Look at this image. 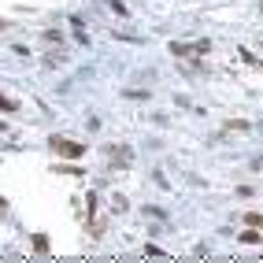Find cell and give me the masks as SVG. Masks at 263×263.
Here are the masks:
<instances>
[{
    "label": "cell",
    "mask_w": 263,
    "mask_h": 263,
    "mask_svg": "<svg viewBox=\"0 0 263 263\" xmlns=\"http://www.w3.org/2000/svg\"><path fill=\"white\" fill-rule=\"evenodd\" d=\"M49 145H52V152L63 156V159H78L82 152H86V145H82V141H71V137H52Z\"/></svg>",
    "instance_id": "cell-1"
},
{
    "label": "cell",
    "mask_w": 263,
    "mask_h": 263,
    "mask_svg": "<svg viewBox=\"0 0 263 263\" xmlns=\"http://www.w3.org/2000/svg\"><path fill=\"white\" fill-rule=\"evenodd\" d=\"M86 208H89V233H93V237H100V233H104V219H100V196L97 193H89Z\"/></svg>",
    "instance_id": "cell-2"
},
{
    "label": "cell",
    "mask_w": 263,
    "mask_h": 263,
    "mask_svg": "<svg viewBox=\"0 0 263 263\" xmlns=\"http://www.w3.org/2000/svg\"><path fill=\"white\" fill-rule=\"evenodd\" d=\"M208 49H211L208 41H193V45H182V41H178V45H171V52H174V56H204Z\"/></svg>",
    "instance_id": "cell-3"
},
{
    "label": "cell",
    "mask_w": 263,
    "mask_h": 263,
    "mask_svg": "<svg viewBox=\"0 0 263 263\" xmlns=\"http://www.w3.org/2000/svg\"><path fill=\"white\" fill-rule=\"evenodd\" d=\"M245 222H248V226H259V230H263V215H259V211H248Z\"/></svg>",
    "instance_id": "cell-4"
},
{
    "label": "cell",
    "mask_w": 263,
    "mask_h": 263,
    "mask_svg": "<svg viewBox=\"0 0 263 263\" xmlns=\"http://www.w3.org/2000/svg\"><path fill=\"white\" fill-rule=\"evenodd\" d=\"M34 248H37V252H49V237H45V233H37V237H34Z\"/></svg>",
    "instance_id": "cell-5"
},
{
    "label": "cell",
    "mask_w": 263,
    "mask_h": 263,
    "mask_svg": "<svg viewBox=\"0 0 263 263\" xmlns=\"http://www.w3.org/2000/svg\"><path fill=\"white\" fill-rule=\"evenodd\" d=\"M0 111H8V115H12V111H19V104H15V100H8V97H0Z\"/></svg>",
    "instance_id": "cell-6"
},
{
    "label": "cell",
    "mask_w": 263,
    "mask_h": 263,
    "mask_svg": "<svg viewBox=\"0 0 263 263\" xmlns=\"http://www.w3.org/2000/svg\"><path fill=\"white\" fill-rule=\"evenodd\" d=\"M241 241H245V245H256L259 233H256V230H245V233H241Z\"/></svg>",
    "instance_id": "cell-7"
},
{
    "label": "cell",
    "mask_w": 263,
    "mask_h": 263,
    "mask_svg": "<svg viewBox=\"0 0 263 263\" xmlns=\"http://www.w3.org/2000/svg\"><path fill=\"white\" fill-rule=\"evenodd\" d=\"M4 26H8V23H4V19H0V30H4Z\"/></svg>",
    "instance_id": "cell-8"
},
{
    "label": "cell",
    "mask_w": 263,
    "mask_h": 263,
    "mask_svg": "<svg viewBox=\"0 0 263 263\" xmlns=\"http://www.w3.org/2000/svg\"><path fill=\"white\" fill-rule=\"evenodd\" d=\"M0 208H4V196H0Z\"/></svg>",
    "instance_id": "cell-9"
}]
</instances>
